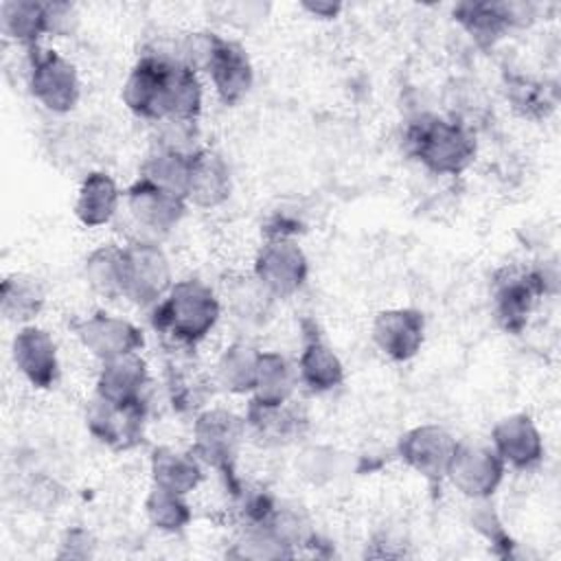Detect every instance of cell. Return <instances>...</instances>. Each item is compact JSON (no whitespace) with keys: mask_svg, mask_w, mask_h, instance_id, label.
<instances>
[{"mask_svg":"<svg viewBox=\"0 0 561 561\" xmlns=\"http://www.w3.org/2000/svg\"><path fill=\"white\" fill-rule=\"evenodd\" d=\"M506 465L493 447L458 440L445 478L469 500H486L500 489Z\"/></svg>","mask_w":561,"mask_h":561,"instance_id":"12","label":"cell"},{"mask_svg":"<svg viewBox=\"0 0 561 561\" xmlns=\"http://www.w3.org/2000/svg\"><path fill=\"white\" fill-rule=\"evenodd\" d=\"M252 276L276 298H289L302 289L309 276V261L296 239H263Z\"/></svg>","mask_w":561,"mask_h":561,"instance_id":"10","label":"cell"},{"mask_svg":"<svg viewBox=\"0 0 561 561\" xmlns=\"http://www.w3.org/2000/svg\"><path fill=\"white\" fill-rule=\"evenodd\" d=\"M199 72H206L217 99L226 107L239 105L254 83V68L248 50L219 33H206V48Z\"/></svg>","mask_w":561,"mask_h":561,"instance_id":"9","label":"cell"},{"mask_svg":"<svg viewBox=\"0 0 561 561\" xmlns=\"http://www.w3.org/2000/svg\"><path fill=\"white\" fill-rule=\"evenodd\" d=\"M504 83L513 110L524 118H546L548 112L554 107V99L548 94V88L541 81L506 72Z\"/></svg>","mask_w":561,"mask_h":561,"instance_id":"33","label":"cell"},{"mask_svg":"<svg viewBox=\"0 0 561 561\" xmlns=\"http://www.w3.org/2000/svg\"><path fill=\"white\" fill-rule=\"evenodd\" d=\"M11 357L18 373L37 390H50L59 379V355L53 335L37 327L24 324L11 340Z\"/></svg>","mask_w":561,"mask_h":561,"instance_id":"18","label":"cell"},{"mask_svg":"<svg viewBox=\"0 0 561 561\" xmlns=\"http://www.w3.org/2000/svg\"><path fill=\"white\" fill-rule=\"evenodd\" d=\"M557 267H502L491 280V313L504 333L519 335L537 300L557 291Z\"/></svg>","mask_w":561,"mask_h":561,"instance_id":"4","label":"cell"},{"mask_svg":"<svg viewBox=\"0 0 561 561\" xmlns=\"http://www.w3.org/2000/svg\"><path fill=\"white\" fill-rule=\"evenodd\" d=\"M125 204L131 215V219L153 232V234H167L171 232L182 217L186 215L188 202L153 182L147 178H140L131 182L125 191Z\"/></svg>","mask_w":561,"mask_h":561,"instance_id":"17","label":"cell"},{"mask_svg":"<svg viewBox=\"0 0 561 561\" xmlns=\"http://www.w3.org/2000/svg\"><path fill=\"white\" fill-rule=\"evenodd\" d=\"M296 386L298 373L289 359L276 351H261L256 383L250 399L263 405H278L294 397Z\"/></svg>","mask_w":561,"mask_h":561,"instance_id":"28","label":"cell"},{"mask_svg":"<svg viewBox=\"0 0 561 561\" xmlns=\"http://www.w3.org/2000/svg\"><path fill=\"white\" fill-rule=\"evenodd\" d=\"M83 278L90 289L107 300L123 298V254L121 245L103 243L83 261Z\"/></svg>","mask_w":561,"mask_h":561,"instance_id":"30","label":"cell"},{"mask_svg":"<svg viewBox=\"0 0 561 561\" xmlns=\"http://www.w3.org/2000/svg\"><path fill=\"white\" fill-rule=\"evenodd\" d=\"M228 298H230V305H232V311L239 316V318H248V320H254V318H261L267 313L270 305H272V296L265 291V287L254 278H239L230 291H228Z\"/></svg>","mask_w":561,"mask_h":561,"instance_id":"36","label":"cell"},{"mask_svg":"<svg viewBox=\"0 0 561 561\" xmlns=\"http://www.w3.org/2000/svg\"><path fill=\"white\" fill-rule=\"evenodd\" d=\"M149 386V366L140 353L101 362L94 394L114 403L142 401Z\"/></svg>","mask_w":561,"mask_h":561,"instance_id":"22","label":"cell"},{"mask_svg":"<svg viewBox=\"0 0 561 561\" xmlns=\"http://www.w3.org/2000/svg\"><path fill=\"white\" fill-rule=\"evenodd\" d=\"M195 151H182L167 145H156L140 164V178L180 195L186 199V184L191 171V156Z\"/></svg>","mask_w":561,"mask_h":561,"instance_id":"29","label":"cell"},{"mask_svg":"<svg viewBox=\"0 0 561 561\" xmlns=\"http://www.w3.org/2000/svg\"><path fill=\"white\" fill-rule=\"evenodd\" d=\"M302 342L300 355L296 362L298 381L313 394H324L342 386L344 381V364L331 344L320 333L316 320L302 318L300 320Z\"/></svg>","mask_w":561,"mask_h":561,"instance_id":"15","label":"cell"},{"mask_svg":"<svg viewBox=\"0 0 561 561\" xmlns=\"http://www.w3.org/2000/svg\"><path fill=\"white\" fill-rule=\"evenodd\" d=\"M46 305V291L42 283L24 272L4 276L0 285V311L9 322L20 327L33 324Z\"/></svg>","mask_w":561,"mask_h":561,"instance_id":"27","label":"cell"},{"mask_svg":"<svg viewBox=\"0 0 561 561\" xmlns=\"http://www.w3.org/2000/svg\"><path fill=\"white\" fill-rule=\"evenodd\" d=\"M48 13V35L64 37L77 26V11L70 2H46Z\"/></svg>","mask_w":561,"mask_h":561,"instance_id":"40","label":"cell"},{"mask_svg":"<svg viewBox=\"0 0 561 561\" xmlns=\"http://www.w3.org/2000/svg\"><path fill=\"white\" fill-rule=\"evenodd\" d=\"M243 419L248 434L263 447L291 445L302 438L309 427L307 412L294 399L278 405H263L250 399Z\"/></svg>","mask_w":561,"mask_h":561,"instance_id":"20","label":"cell"},{"mask_svg":"<svg viewBox=\"0 0 561 561\" xmlns=\"http://www.w3.org/2000/svg\"><path fill=\"white\" fill-rule=\"evenodd\" d=\"M451 18L473 39L476 46L493 48L508 31L530 26L537 18V7L517 0H465L454 4Z\"/></svg>","mask_w":561,"mask_h":561,"instance_id":"8","label":"cell"},{"mask_svg":"<svg viewBox=\"0 0 561 561\" xmlns=\"http://www.w3.org/2000/svg\"><path fill=\"white\" fill-rule=\"evenodd\" d=\"M221 302L199 278L175 280L169 294L149 309V322L171 346L193 348L217 324Z\"/></svg>","mask_w":561,"mask_h":561,"instance_id":"3","label":"cell"},{"mask_svg":"<svg viewBox=\"0 0 561 561\" xmlns=\"http://www.w3.org/2000/svg\"><path fill=\"white\" fill-rule=\"evenodd\" d=\"M491 447L502 462L517 471H530L543 460V438L526 412H513L495 421L491 430Z\"/></svg>","mask_w":561,"mask_h":561,"instance_id":"19","label":"cell"},{"mask_svg":"<svg viewBox=\"0 0 561 561\" xmlns=\"http://www.w3.org/2000/svg\"><path fill=\"white\" fill-rule=\"evenodd\" d=\"M204 465L193 456V451H182L171 445H158L149 454V476L151 484L188 495L204 480Z\"/></svg>","mask_w":561,"mask_h":561,"instance_id":"23","label":"cell"},{"mask_svg":"<svg viewBox=\"0 0 561 561\" xmlns=\"http://www.w3.org/2000/svg\"><path fill=\"white\" fill-rule=\"evenodd\" d=\"M245 436V419L232 410L206 408L195 414L191 451L202 465L215 469L226 480L230 493L241 486V480L237 478V460Z\"/></svg>","mask_w":561,"mask_h":561,"instance_id":"5","label":"cell"},{"mask_svg":"<svg viewBox=\"0 0 561 561\" xmlns=\"http://www.w3.org/2000/svg\"><path fill=\"white\" fill-rule=\"evenodd\" d=\"M145 515L149 524L162 533H180L193 519V511L186 502V495L156 484H151L145 497Z\"/></svg>","mask_w":561,"mask_h":561,"instance_id":"31","label":"cell"},{"mask_svg":"<svg viewBox=\"0 0 561 561\" xmlns=\"http://www.w3.org/2000/svg\"><path fill=\"white\" fill-rule=\"evenodd\" d=\"M228 557L234 559H283L294 557L265 526H243L239 539L228 550Z\"/></svg>","mask_w":561,"mask_h":561,"instance_id":"35","label":"cell"},{"mask_svg":"<svg viewBox=\"0 0 561 561\" xmlns=\"http://www.w3.org/2000/svg\"><path fill=\"white\" fill-rule=\"evenodd\" d=\"M458 440L438 423H423L405 430L397 440L399 460L432 484L445 480Z\"/></svg>","mask_w":561,"mask_h":561,"instance_id":"13","label":"cell"},{"mask_svg":"<svg viewBox=\"0 0 561 561\" xmlns=\"http://www.w3.org/2000/svg\"><path fill=\"white\" fill-rule=\"evenodd\" d=\"M70 329L79 344L99 362H107L129 353H140L145 346V333L140 327H136L127 318L101 309L85 318L72 320Z\"/></svg>","mask_w":561,"mask_h":561,"instance_id":"14","label":"cell"},{"mask_svg":"<svg viewBox=\"0 0 561 561\" xmlns=\"http://www.w3.org/2000/svg\"><path fill=\"white\" fill-rule=\"evenodd\" d=\"M469 524L471 528L482 535L491 546L493 552L500 557H513L515 541L506 533L495 506L491 504V497L486 500H471V511H469Z\"/></svg>","mask_w":561,"mask_h":561,"instance_id":"34","label":"cell"},{"mask_svg":"<svg viewBox=\"0 0 561 561\" xmlns=\"http://www.w3.org/2000/svg\"><path fill=\"white\" fill-rule=\"evenodd\" d=\"M123 254V298L151 309L173 287V272L167 252L149 239H134L121 245Z\"/></svg>","mask_w":561,"mask_h":561,"instance_id":"7","label":"cell"},{"mask_svg":"<svg viewBox=\"0 0 561 561\" xmlns=\"http://www.w3.org/2000/svg\"><path fill=\"white\" fill-rule=\"evenodd\" d=\"M0 28L2 35L24 50L39 46L42 37L48 35L46 2L35 0H4L0 4Z\"/></svg>","mask_w":561,"mask_h":561,"instance_id":"26","label":"cell"},{"mask_svg":"<svg viewBox=\"0 0 561 561\" xmlns=\"http://www.w3.org/2000/svg\"><path fill=\"white\" fill-rule=\"evenodd\" d=\"M121 204V188L105 171H90L77 191L75 217L85 228L107 226Z\"/></svg>","mask_w":561,"mask_h":561,"instance_id":"24","label":"cell"},{"mask_svg":"<svg viewBox=\"0 0 561 561\" xmlns=\"http://www.w3.org/2000/svg\"><path fill=\"white\" fill-rule=\"evenodd\" d=\"M370 337L383 357L408 362L425 342V316L414 307L381 309L373 320Z\"/></svg>","mask_w":561,"mask_h":561,"instance_id":"16","label":"cell"},{"mask_svg":"<svg viewBox=\"0 0 561 561\" xmlns=\"http://www.w3.org/2000/svg\"><path fill=\"white\" fill-rule=\"evenodd\" d=\"M202 96V81L193 68L153 50L140 53L121 90L125 107L151 123L195 125Z\"/></svg>","mask_w":561,"mask_h":561,"instance_id":"1","label":"cell"},{"mask_svg":"<svg viewBox=\"0 0 561 561\" xmlns=\"http://www.w3.org/2000/svg\"><path fill=\"white\" fill-rule=\"evenodd\" d=\"M232 193V173L228 162L213 149L199 147L191 156L186 202L197 208H217Z\"/></svg>","mask_w":561,"mask_h":561,"instance_id":"21","label":"cell"},{"mask_svg":"<svg viewBox=\"0 0 561 561\" xmlns=\"http://www.w3.org/2000/svg\"><path fill=\"white\" fill-rule=\"evenodd\" d=\"M94 546L96 543H94V537L90 530H85L81 526H72L61 535L57 557L59 559H88L94 554Z\"/></svg>","mask_w":561,"mask_h":561,"instance_id":"38","label":"cell"},{"mask_svg":"<svg viewBox=\"0 0 561 561\" xmlns=\"http://www.w3.org/2000/svg\"><path fill=\"white\" fill-rule=\"evenodd\" d=\"M147 403H114L94 394L85 408L88 432L105 447L114 451H129L138 447L145 438Z\"/></svg>","mask_w":561,"mask_h":561,"instance_id":"11","label":"cell"},{"mask_svg":"<svg viewBox=\"0 0 561 561\" xmlns=\"http://www.w3.org/2000/svg\"><path fill=\"white\" fill-rule=\"evenodd\" d=\"M300 7H302L309 15L318 18V20H333V18H337L340 11H342V4H337V2H327V0H305V2H300Z\"/></svg>","mask_w":561,"mask_h":561,"instance_id":"41","label":"cell"},{"mask_svg":"<svg viewBox=\"0 0 561 561\" xmlns=\"http://www.w3.org/2000/svg\"><path fill=\"white\" fill-rule=\"evenodd\" d=\"M263 526L291 552L296 546H311L318 537L307 511L291 502H276L270 519Z\"/></svg>","mask_w":561,"mask_h":561,"instance_id":"32","label":"cell"},{"mask_svg":"<svg viewBox=\"0 0 561 561\" xmlns=\"http://www.w3.org/2000/svg\"><path fill=\"white\" fill-rule=\"evenodd\" d=\"M335 451L324 447H309L300 454V476L311 484H322L331 480L335 473Z\"/></svg>","mask_w":561,"mask_h":561,"instance_id":"37","label":"cell"},{"mask_svg":"<svg viewBox=\"0 0 561 561\" xmlns=\"http://www.w3.org/2000/svg\"><path fill=\"white\" fill-rule=\"evenodd\" d=\"M305 230L300 215L291 210H272L263 224V239H296Z\"/></svg>","mask_w":561,"mask_h":561,"instance_id":"39","label":"cell"},{"mask_svg":"<svg viewBox=\"0 0 561 561\" xmlns=\"http://www.w3.org/2000/svg\"><path fill=\"white\" fill-rule=\"evenodd\" d=\"M26 85L31 96L53 114H68L81 99V81L75 64L46 46L26 48Z\"/></svg>","mask_w":561,"mask_h":561,"instance_id":"6","label":"cell"},{"mask_svg":"<svg viewBox=\"0 0 561 561\" xmlns=\"http://www.w3.org/2000/svg\"><path fill=\"white\" fill-rule=\"evenodd\" d=\"M259 355L261 351L248 342L228 344L215 362V386L228 394H252L256 383Z\"/></svg>","mask_w":561,"mask_h":561,"instance_id":"25","label":"cell"},{"mask_svg":"<svg viewBox=\"0 0 561 561\" xmlns=\"http://www.w3.org/2000/svg\"><path fill=\"white\" fill-rule=\"evenodd\" d=\"M401 147L434 175H460L478 153L476 131L458 118L421 112L405 121Z\"/></svg>","mask_w":561,"mask_h":561,"instance_id":"2","label":"cell"}]
</instances>
